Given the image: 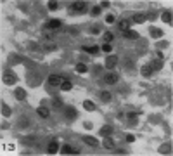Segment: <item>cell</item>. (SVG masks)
<instances>
[{
  "mask_svg": "<svg viewBox=\"0 0 173 156\" xmlns=\"http://www.w3.org/2000/svg\"><path fill=\"white\" fill-rule=\"evenodd\" d=\"M16 80H17V78H16V75H14V73H11V71H5V73L2 75V82H4L5 85H14V83H16Z\"/></svg>",
  "mask_w": 173,
  "mask_h": 156,
  "instance_id": "1",
  "label": "cell"
},
{
  "mask_svg": "<svg viewBox=\"0 0 173 156\" xmlns=\"http://www.w3.org/2000/svg\"><path fill=\"white\" fill-rule=\"evenodd\" d=\"M49 83H50L52 87H57V85L62 83V78H61L59 75H50V76H49Z\"/></svg>",
  "mask_w": 173,
  "mask_h": 156,
  "instance_id": "2",
  "label": "cell"
},
{
  "mask_svg": "<svg viewBox=\"0 0 173 156\" xmlns=\"http://www.w3.org/2000/svg\"><path fill=\"white\" fill-rule=\"evenodd\" d=\"M116 62H118V57H116V56H109V57L106 59V68L113 70L114 66H116Z\"/></svg>",
  "mask_w": 173,
  "mask_h": 156,
  "instance_id": "3",
  "label": "cell"
},
{
  "mask_svg": "<svg viewBox=\"0 0 173 156\" xmlns=\"http://www.w3.org/2000/svg\"><path fill=\"white\" fill-rule=\"evenodd\" d=\"M104 82H106V83H109V85H114V83L118 82V75H116V73L106 75V76H104Z\"/></svg>",
  "mask_w": 173,
  "mask_h": 156,
  "instance_id": "4",
  "label": "cell"
},
{
  "mask_svg": "<svg viewBox=\"0 0 173 156\" xmlns=\"http://www.w3.org/2000/svg\"><path fill=\"white\" fill-rule=\"evenodd\" d=\"M83 142L88 144V146H92V147H97V146H99V141H97L95 137H90V135H85V137H83Z\"/></svg>",
  "mask_w": 173,
  "mask_h": 156,
  "instance_id": "5",
  "label": "cell"
},
{
  "mask_svg": "<svg viewBox=\"0 0 173 156\" xmlns=\"http://www.w3.org/2000/svg\"><path fill=\"white\" fill-rule=\"evenodd\" d=\"M123 35H125V38H128V40H137L140 35L137 33V31H133V30H126V31H123Z\"/></svg>",
  "mask_w": 173,
  "mask_h": 156,
  "instance_id": "6",
  "label": "cell"
},
{
  "mask_svg": "<svg viewBox=\"0 0 173 156\" xmlns=\"http://www.w3.org/2000/svg\"><path fill=\"white\" fill-rule=\"evenodd\" d=\"M14 96H16V99H17V101H23V99L26 97L24 88H16V90H14Z\"/></svg>",
  "mask_w": 173,
  "mask_h": 156,
  "instance_id": "7",
  "label": "cell"
},
{
  "mask_svg": "<svg viewBox=\"0 0 173 156\" xmlns=\"http://www.w3.org/2000/svg\"><path fill=\"white\" fill-rule=\"evenodd\" d=\"M100 133H102L104 137H109L111 133H113V127H111V125H106V127H102V128H100Z\"/></svg>",
  "mask_w": 173,
  "mask_h": 156,
  "instance_id": "8",
  "label": "cell"
},
{
  "mask_svg": "<svg viewBox=\"0 0 173 156\" xmlns=\"http://www.w3.org/2000/svg\"><path fill=\"white\" fill-rule=\"evenodd\" d=\"M149 33H151V37H153V38H161L163 37V31L159 28H151Z\"/></svg>",
  "mask_w": 173,
  "mask_h": 156,
  "instance_id": "9",
  "label": "cell"
},
{
  "mask_svg": "<svg viewBox=\"0 0 173 156\" xmlns=\"http://www.w3.org/2000/svg\"><path fill=\"white\" fill-rule=\"evenodd\" d=\"M140 73H142V76H151V75H153V68H151L149 64H145V66H142Z\"/></svg>",
  "mask_w": 173,
  "mask_h": 156,
  "instance_id": "10",
  "label": "cell"
},
{
  "mask_svg": "<svg viewBox=\"0 0 173 156\" xmlns=\"http://www.w3.org/2000/svg\"><path fill=\"white\" fill-rule=\"evenodd\" d=\"M57 149H59V144H57V141H52V142L49 144V147H47V151H49L50 154L57 153Z\"/></svg>",
  "mask_w": 173,
  "mask_h": 156,
  "instance_id": "11",
  "label": "cell"
},
{
  "mask_svg": "<svg viewBox=\"0 0 173 156\" xmlns=\"http://www.w3.org/2000/svg\"><path fill=\"white\" fill-rule=\"evenodd\" d=\"M45 26H47V28H61V21H59V19H50Z\"/></svg>",
  "mask_w": 173,
  "mask_h": 156,
  "instance_id": "12",
  "label": "cell"
},
{
  "mask_svg": "<svg viewBox=\"0 0 173 156\" xmlns=\"http://www.w3.org/2000/svg\"><path fill=\"white\" fill-rule=\"evenodd\" d=\"M100 99H102L104 102H109V101L113 99V96H111V92H107V90H102V92H100Z\"/></svg>",
  "mask_w": 173,
  "mask_h": 156,
  "instance_id": "13",
  "label": "cell"
},
{
  "mask_svg": "<svg viewBox=\"0 0 173 156\" xmlns=\"http://www.w3.org/2000/svg\"><path fill=\"white\" fill-rule=\"evenodd\" d=\"M66 116H68V120H75L76 118V109L75 108H68L66 109Z\"/></svg>",
  "mask_w": 173,
  "mask_h": 156,
  "instance_id": "14",
  "label": "cell"
},
{
  "mask_svg": "<svg viewBox=\"0 0 173 156\" xmlns=\"http://www.w3.org/2000/svg\"><path fill=\"white\" fill-rule=\"evenodd\" d=\"M85 7H86L85 2H73L71 4V9H75V11H83Z\"/></svg>",
  "mask_w": 173,
  "mask_h": 156,
  "instance_id": "15",
  "label": "cell"
},
{
  "mask_svg": "<svg viewBox=\"0 0 173 156\" xmlns=\"http://www.w3.org/2000/svg\"><path fill=\"white\" fill-rule=\"evenodd\" d=\"M83 50H85V52H88V54H97V52L100 50V47H99V45H92V47H83Z\"/></svg>",
  "mask_w": 173,
  "mask_h": 156,
  "instance_id": "16",
  "label": "cell"
},
{
  "mask_svg": "<svg viewBox=\"0 0 173 156\" xmlns=\"http://www.w3.org/2000/svg\"><path fill=\"white\" fill-rule=\"evenodd\" d=\"M36 113H38V116H42V118H47V116H49V109H47V108H38Z\"/></svg>",
  "mask_w": 173,
  "mask_h": 156,
  "instance_id": "17",
  "label": "cell"
},
{
  "mask_svg": "<svg viewBox=\"0 0 173 156\" xmlns=\"http://www.w3.org/2000/svg\"><path fill=\"white\" fill-rule=\"evenodd\" d=\"M83 108H85L86 111H94V109H95V104H94L92 101H85V102H83Z\"/></svg>",
  "mask_w": 173,
  "mask_h": 156,
  "instance_id": "18",
  "label": "cell"
},
{
  "mask_svg": "<svg viewBox=\"0 0 173 156\" xmlns=\"http://www.w3.org/2000/svg\"><path fill=\"white\" fill-rule=\"evenodd\" d=\"M11 113H12V111H11V108H9L7 104H4V102H2V115L9 118V116H11Z\"/></svg>",
  "mask_w": 173,
  "mask_h": 156,
  "instance_id": "19",
  "label": "cell"
},
{
  "mask_svg": "<svg viewBox=\"0 0 173 156\" xmlns=\"http://www.w3.org/2000/svg\"><path fill=\"white\" fill-rule=\"evenodd\" d=\"M163 21H164V23H168V25H171V21H173L171 12H164V14H163Z\"/></svg>",
  "mask_w": 173,
  "mask_h": 156,
  "instance_id": "20",
  "label": "cell"
},
{
  "mask_svg": "<svg viewBox=\"0 0 173 156\" xmlns=\"http://www.w3.org/2000/svg\"><path fill=\"white\" fill-rule=\"evenodd\" d=\"M113 38H114V35H113L111 31H106V33H104V40H106V43H111Z\"/></svg>",
  "mask_w": 173,
  "mask_h": 156,
  "instance_id": "21",
  "label": "cell"
},
{
  "mask_svg": "<svg viewBox=\"0 0 173 156\" xmlns=\"http://www.w3.org/2000/svg\"><path fill=\"white\" fill-rule=\"evenodd\" d=\"M104 147H107V149H113V147H114V142H113V139L106 137V141H104Z\"/></svg>",
  "mask_w": 173,
  "mask_h": 156,
  "instance_id": "22",
  "label": "cell"
},
{
  "mask_svg": "<svg viewBox=\"0 0 173 156\" xmlns=\"http://www.w3.org/2000/svg\"><path fill=\"white\" fill-rule=\"evenodd\" d=\"M159 153H163V154H166V153H171V146H170V144H163V146L159 147Z\"/></svg>",
  "mask_w": 173,
  "mask_h": 156,
  "instance_id": "23",
  "label": "cell"
},
{
  "mask_svg": "<svg viewBox=\"0 0 173 156\" xmlns=\"http://www.w3.org/2000/svg\"><path fill=\"white\" fill-rule=\"evenodd\" d=\"M78 73H86V66L83 64V62H80V64H76V68H75Z\"/></svg>",
  "mask_w": 173,
  "mask_h": 156,
  "instance_id": "24",
  "label": "cell"
},
{
  "mask_svg": "<svg viewBox=\"0 0 173 156\" xmlns=\"http://www.w3.org/2000/svg\"><path fill=\"white\" fill-rule=\"evenodd\" d=\"M133 21H135V23H144V21H145V16L144 14H137V16H133Z\"/></svg>",
  "mask_w": 173,
  "mask_h": 156,
  "instance_id": "25",
  "label": "cell"
},
{
  "mask_svg": "<svg viewBox=\"0 0 173 156\" xmlns=\"http://www.w3.org/2000/svg\"><path fill=\"white\" fill-rule=\"evenodd\" d=\"M120 28L123 30V31H126V30H130V21H121V23H120Z\"/></svg>",
  "mask_w": 173,
  "mask_h": 156,
  "instance_id": "26",
  "label": "cell"
},
{
  "mask_svg": "<svg viewBox=\"0 0 173 156\" xmlns=\"http://www.w3.org/2000/svg\"><path fill=\"white\" fill-rule=\"evenodd\" d=\"M61 88H62V90H71L73 85H71V82H62L61 83Z\"/></svg>",
  "mask_w": 173,
  "mask_h": 156,
  "instance_id": "27",
  "label": "cell"
},
{
  "mask_svg": "<svg viewBox=\"0 0 173 156\" xmlns=\"http://www.w3.org/2000/svg\"><path fill=\"white\" fill-rule=\"evenodd\" d=\"M62 153H64V154H71V153H73V147L68 146V144H66V146H62Z\"/></svg>",
  "mask_w": 173,
  "mask_h": 156,
  "instance_id": "28",
  "label": "cell"
},
{
  "mask_svg": "<svg viewBox=\"0 0 173 156\" xmlns=\"http://www.w3.org/2000/svg\"><path fill=\"white\" fill-rule=\"evenodd\" d=\"M52 104H54V108H57V109H59V108H61V106H62V101H61V99H57V97H55V99H54V101H52Z\"/></svg>",
  "mask_w": 173,
  "mask_h": 156,
  "instance_id": "29",
  "label": "cell"
},
{
  "mask_svg": "<svg viewBox=\"0 0 173 156\" xmlns=\"http://www.w3.org/2000/svg\"><path fill=\"white\" fill-rule=\"evenodd\" d=\"M102 50H104V52H111V50H113L111 43H104V45H102Z\"/></svg>",
  "mask_w": 173,
  "mask_h": 156,
  "instance_id": "30",
  "label": "cell"
},
{
  "mask_svg": "<svg viewBox=\"0 0 173 156\" xmlns=\"http://www.w3.org/2000/svg\"><path fill=\"white\" fill-rule=\"evenodd\" d=\"M161 66H163V64L158 61V62H153V64H151V68H153V71H154V70H161Z\"/></svg>",
  "mask_w": 173,
  "mask_h": 156,
  "instance_id": "31",
  "label": "cell"
},
{
  "mask_svg": "<svg viewBox=\"0 0 173 156\" xmlns=\"http://www.w3.org/2000/svg\"><path fill=\"white\" fill-rule=\"evenodd\" d=\"M57 7H59L57 2H49V9H50V11H57Z\"/></svg>",
  "mask_w": 173,
  "mask_h": 156,
  "instance_id": "32",
  "label": "cell"
},
{
  "mask_svg": "<svg viewBox=\"0 0 173 156\" xmlns=\"http://www.w3.org/2000/svg\"><path fill=\"white\" fill-rule=\"evenodd\" d=\"M100 11H102V9H100V5L94 7V9H92V16H99V14H100Z\"/></svg>",
  "mask_w": 173,
  "mask_h": 156,
  "instance_id": "33",
  "label": "cell"
},
{
  "mask_svg": "<svg viewBox=\"0 0 173 156\" xmlns=\"http://www.w3.org/2000/svg\"><path fill=\"white\" fill-rule=\"evenodd\" d=\"M113 21H114V16L113 14H107L106 16V23H113Z\"/></svg>",
  "mask_w": 173,
  "mask_h": 156,
  "instance_id": "34",
  "label": "cell"
},
{
  "mask_svg": "<svg viewBox=\"0 0 173 156\" xmlns=\"http://www.w3.org/2000/svg\"><path fill=\"white\" fill-rule=\"evenodd\" d=\"M135 116H137V113H128V115H126V118H130V120H133Z\"/></svg>",
  "mask_w": 173,
  "mask_h": 156,
  "instance_id": "35",
  "label": "cell"
},
{
  "mask_svg": "<svg viewBox=\"0 0 173 156\" xmlns=\"http://www.w3.org/2000/svg\"><path fill=\"white\" fill-rule=\"evenodd\" d=\"M133 141H135L133 135H126V142H133Z\"/></svg>",
  "mask_w": 173,
  "mask_h": 156,
  "instance_id": "36",
  "label": "cell"
},
{
  "mask_svg": "<svg viewBox=\"0 0 173 156\" xmlns=\"http://www.w3.org/2000/svg\"><path fill=\"white\" fill-rule=\"evenodd\" d=\"M85 128L90 130V128H92V123H90V121H85Z\"/></svg>",
  "mask_w": 173,
  "mask_h": 156,
  "instance_id": "37",
  "label": "cell"
}]
</instances>
